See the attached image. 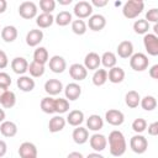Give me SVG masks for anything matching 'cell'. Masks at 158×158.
Listing matches in <instances>:
<instances>
[{
  "mask_svg": "<svg viewBox=\"0 0 158 158\" xmlns=\"http://www.w3.org/2000/svg\"><path fill=\"white\" fill-rule=\"evenodd\" d=\"M107 142H109V149H110L111 156L121 157L125 154V152L127 149V143H126V138L121 131H118V130L111 131L109 135Z\"/></svg>",
  "mask_w": 158,
  "mask_h": 158,
  "instance_id": "1",
  "label": "cell"
},
{
  "mask_svg": "<svg viewBox=\"0 0 158 158\" xmlns=\"http://www.w3.org/2000/svg\"><path fill=\"white\" fill-rule=\"evenodd\" d=\"M144 9V2L142 0H128L123 4L122 14L126 19L132 20L136 19Z\"/></svg>",
  "mask_w": 158,
  "mask_h": 158,
  "instance_id": "2",
  "label": "cell"
},
{
  "mask_svg": "<svg viewBox=\"0 0 158 158\" xmlns=\"http://www.w3.org/2000/svg\"><path fill=\"white\" fill-rule=\"evenodd\" d=\"M149 64V59L144 53H133L130 57V67L135 70V72H143L148 68Z\"/></svg>",
  "mask_w": 158,
  "mask_h": 158,
  "instance_id": "3",
  "label": "cell"
},
{
  "mask_svg": "<svg viewBox=\"0 0 158 158\" xmlns=\"http://www.w3.org/2000/svg\"><path fill=\"white\" fill-rule=\"evenodd\" d=\"M130 148L137 154H143L148 148V141L144 136L136 133L130 139Z\"/></svg>",
  "mask_w": 158,
  "mask_h": 158,
  "instance_id": "4",
  "label": "cell"
},
{
  "mask_svg": "<svg viewBox=\"0 0 158 158\" xmlns=\"http://www.w3.org/2000/svg\"><path fill=\"white\" fill-rule=\"evenodd\" d=\"M73 12L74 15L79 19V20H83V19H88L93 15V6L89 1H85V0H81V1H78L75 5H74V9H73Z\"/></svg>",
  "mask_w": 158,
  "mask_h": 158,
  "instance_id": "5",
  "label": "cell"
},
{
  "mask_svg": "<svg viewBox=\"0 0 158 158\" xmlns=\"http://www.w3.org/2000/svg\"><path fill=\"white\" fill-rule=\"evenodd\" d=\"M37 5L33 1H23L19 6V15L25 20L37 17Z\"/></svg>",
  "mask_w": 158,
  "mask_h": 158,
  "instance_id": "6",
  "label": "cell"
},
{
  "mask_svg": "<svg viewBox=\"0 0 158 158\" xmlns=\"http://www.w3.org/2000/svg\"><path fill=\"white\" fill-rule=\"evenodd\" d=\"M143 46L149 56H158V37L153 33H146L143 37Z\"/></svg>",
  "mask_w": 158,
  "mask_h": 158,
  "instance_id": "7",
  "label": "cell"
},
{
  "mask_svg": "<svg viewBox=\"0 0 158 158\" xmlns=\"http://www.w3.org/2000/svg\"><path fill=\"white\" fill-rule=\"evenodd\" d=\"M105 120L111 126H120L125 121V115L117 109H110L105 112Z\"/></svg>",
  "mask_w": 158,
  "mask_h": 158,
  "instance_id": "8",
  "label": "cell"
},
{
  "mask_svg": "<svg viewBox=\"0 0 158 158\" xmlns=\"http://www.w3.org/2000/svg\"><path fill=\"white\" fill-rule=\"evenodd\" d=\"M89 143H90V147L95 152L100 153V152H102L106 148V146H107V138L104 135L96 132V133H94V135H91L89 137Z\"/></svg>",
  "mask_w": 158,
  "mask_h": 158,
  "instance_id": "9",
  "label": "cell"
},
{
  "mask_svg": "<svg viewBox=\"0 0 158 158\" xmlns=\"http://www.w3.org/2000/svg\"><path fill=\"white\" fill-rule=\"evenodd\" d=\"M48 65H49V69L53 73H56V74H60V73H63L67 69V62H65V59L62 56H58V54H56V56H53V57L49 58Z\"/></svg>",
  "mask_w": 158,
  "mask_h": 158,
  "instance_id": "10",
  "label": "cell"
},
{
  "mask_svg": "<svg viewBox=\"0 0 158 158\" xmlns=\"http://www.w3.org/2000/svg\"><path fill=\"white\" fill-rule=\"evenodd\" d=\"M86 26H88L91 31H95V32L101 31V30L106 26V19H105V16L101 15V14L91 15V16L89 17V20H88Z\"/></svg>",
  "mask_w": 158,
  "mask_h": 158,
  "instance_id": "11",
  "label": "cell"
},
{
  "mask_svg": "<svg viewBox=\"0 0 158 158\" xmlns=\"http://www.w3.org/2000/svg\"><path fill=\"white\" fill-rule=\"evenodd\" d=\"M63 90H64L65 99H67L68 101H75V100L79 99V96L81 95V86H80L78 83H75V81L67 84Z\"/></svg>",
  "mask_w": 158,
  "mask_h": 158,
  "instance_id": "12",
  "label": "cell"
},
{
  "mask_svg": "<svg viewBox=\"0 0 158 158\" xmlns=\"http://www.w3.org/2000/svg\"><path fill=\"white\" fill-rule=\"evenodd\" d=\"M69 75L72 79H74L75 81H81L86 78L88 75V70L86 68L80 64V63H74L69 67Z\"/></svg>",
  "mask_w": 158,
  "mask_h": 158,
  "instance_id": "13",
  "label": "cell"
},
{
  "mask_svg": "<svg viewBox=\"0 0 158 158\" xmlns=\"http://www.w3.org/2000/svg\"><path fill=\"white\" fill-rule=\"evenodd\" d=\"M101 64V59H100V56L96 53V52H89L85 58H84V67L86 68V70H96L99 69Z\"/></svg>",
  "mask_w": 158,
  "mask_h": 158,
  "instance_id": "14",
  "label": "cell"
},
{
  "mask_svg": "<svg viewBox=\"0 0 158 158\" xmlns=\"http://www.w3.org/2000/svg\"><path fill=\"white\" fill-rule=\"evenodd\" d=\"M43 31L40 30V28H33V30H30L26 35V43L27 46L30 47H37L42 40H43Z\"/></svg>",
  "mask_w": 158,
  "mask_h": 158,
  "instance_id": "15",
  "label": "cell"
},
{
  "mask_svg": "<svg viewBox=\"0 0 158 158\" xmlns=\"http://www.w3.org/2000/svg\"><path fill=\"white\" fill-rule=\"evenodd\" d=\"M63 84L60 80L58 79H48L46 83H44V91L49 95V96H54V95H58L63 91Z\"/></svg>",
  "mask_w": 158,
  "mask_h": 158,
  "instance_id": "16",
  "label": "cell"
},
{
  "mask_svg": "<svg viewBox=\"0 0 158 158\" xmlns=\"http://www.w3.org/2000/svg\"><path fill=\"white\" fill-rule=\"evenodd\" d=\"M11 69L19 75H25V73L28 70V62L23 57H15L11 60Z\"/></svg>",
  "mask_w": 158,
  "mask_h": 158,
  "instance_id": "17",
  "label": "cell"
},
{
  "mask_svg": "<svg viewBox=\"0 0 158 158\" xmlns=\"http://www.w3.org/2000/svg\"><path fill=\"white\" fill-rule=\"evenodd\" d=\"M16 84H17V88L21 91H23V93L32 91L35 89V85H36L35 84V80L30 75H20L19 79H17V81H16Z\"/></svg>",
  "mask_w": 158,
  "mask_h": 158,
  "instance_id": "18",
  "label": "cell"
},
{
  "mask_svg": "<svg viewBox=\"0 0 158 158\" xmlns=\"http://www.w3.org/2000/svg\"><path fill=\"white\" fill-rule=\"evenodd\" d=\"M65 123H67V121H65L64 117H62L60 115H56V116H53L49 120V122H48V130L52 133L60 132L65 127Z\"/></svg>",
  "mask_w": 158,
  "mask_h": 158,
  "instance_id": "19",
  "label": "cell"
},
{
  "mask_svg": "<svg viewBox=\"0 0 158 158\" xmlns=\"http://www.w3.org/2000/svg\"><path fill=\"white\" fill-rule=\"evenodd\" d=\"M72 138H73V141L77 144H84L89 139V131H88V128L81 127V126L75 127L73 133H72Z\"/></svg>",
  "mask_w": 158,
  "mask_h": 158,
  "instance_id": "20",
  "label": "cell"
},
{
  "mask_svg": "<svg viewBox=\"0 0 158 158\" xmlns=\"http://www.w3.org/2000/svg\"><path fill=\"white\" fill-rule=\"evenodd\" d=\"M117 54L120 58L127 59L133 54V44L131 41H121L117 46Z\"/></svg>",
  "mask_w": 158,
  "mask_h": 158,
  "instance_id": "21",
  "label": "cell"
},
{
  "mask_svg": "<svg viewBox=\"0 0 158 158\" xmlns=\"http://www.w3.org/2000/svg\"><path fill=\"white\" fill-rule=\"evenodd\" d=\"M19 156L25 157H37V147L32 142H23L19 147Z\"/></svg>",
  "mask_w": 158,
  "mask_h": 158,
  "instance_id": "22",
  "label": "cell"
},
{
  "mask_svg": "<svg viewBox=\"0 0 158 158\" xmlns=\"http://www.w3.org/2000/svg\"><path fill=\"white\" fill-rule=\"evenodd\" d=\"M125 79V70L121 67H114L111 69H109L107 73V80L112 84H118L122 83Z\"/></svg>",
  "mask_w": 158,
  "mask_h": 158,
  "instance_id": "23",
  "label": "cell"
},
{
  "mask_svg": "<svg viewBox=\"0 0 158 158\" xmlns=\"http://www.w3.org/2000/svg\"><path fill=\"white\" fill-rule=\"evenodd\" d=\"M104 127V120L101 118L100 115L93 114L86 118V128H89L90 131L98 132Z\"/></svg>",
  "mask_w": 158,
  "mask_h": 158,
  "instance_id": "24",
  "label": "cell"
},
{
  "mask_svg": "<svg viewBox=\"0 0 158 158\" xmlns=\"http://www.w3.org/2000/svg\"><path fill=\"white\" fill-rule=\"evenodd\" d=\"M65 121H67V123H69L70 126L78 127V126H80V125L83 123V121H84V112L80 111V110H72V111L68 114Z\"/></svg>",
  "mask_w": 158,
  "mask_h": 158,
  "instance_id": "25",
  "label": "cell"
},
{
  "mask_svg": "<svg viewBox=\"0 0 158 158\" xmlns=\"http://www.w3.org/2000/svg\"><path fill=\"white\" fill-rule=\"evenodd\" d=\"M0 132L4 137L11 138L17 133V125L12 121H4L0 125Z\"/></svg>",
  "mask_w": 158,
  "mask_h": 158,
  "instance_id": "26",
  "label": "cell"
},
{
  "mask_svg": "<svg viewBox=\"0 0 158 158\" xmlns=\"http://www.w3.org/2000/svg\"><path fill=\"white\" fill-rule=\"evenodd\" d=\"M17 35H19L17 28H16L15 26H12V25H7V26H5V27L1 30V38H2V41L6 42V43L14 42V41L17 38Z\"/></svg>",
  "mask_w": 158,
  "mask_h": 158,
  "instance_id": "27",
  "label": "cell"
},
{
  "mask_svg": "<svg viewBox=\"0 0 158 158\" xmlns=\"http://www.w3.org/2000/svg\"><path fill=\"white\" fill-rule=\"evenodd\" d=\"M54 22V17L52 14H40L37 17H36V25L40 27V28H48L53 25Z\"/></svg>",
  "mask_w": 158,
  "mask_h": 158,
  "instance_id": "28",
  "label": "cell"
},
{
  "mask_svg": "<svg viewBox=\"0 0 158 158\" xmlns=\"http://www.w3.org/2000/svg\"><path fill=\"white\" fill-rule=\"evenodd\" d=\"M49 60V54L46 47H37L33 52V62L40 64H46Z\"/></svg>",
  "mask_w": 158,
  "mask_h": 158,
  "instance_id": "29",
  "label": "cell"
},
{
  "mask_svg": "<svg viewBox=\"0 0 158 158\" xmlns=\"http://www.w3.org/2000/svg\"><path fill=\"white\" fill-rule=\"evenodd\" d=\"M141 96L136 90H130L125 95V102L130 109H136L139 105Z\"/></svg>",
  "mask_w": 158,
  "mask_h": 158,
  "instance_id": "30",
  "label": "cell"
},
{
  "mask_svg": "<svg viewBox=\"0 0 158 158\" xmlns=\"http://www.w3.org/2000/svg\"><path fill=\"white\" fill-rule=\"evenodd\" d=\"M100 59H101V64H102L105 68L111 69V68L116 67L117 57H116V54H115L114 52H110V51H109V52H104L102 56L100 57Z\"/></svg>",
  "mask_w": 158,
  "mask_h": 158,
  "instance_id": "31",
  "label": "cell"
},
{
  "mask_svg": "<svg viewBox=\"0 0 158 158\" xmlns=\"http://www.w3.org/2000/svg\"><path fill=\"white\" fill-rule=\"evenodd\" d=\"M93 84L95 86H102L107 81V70L106 69H96L93 74Z\"/></svg>",
  "mask_w": 158,
  "mask_h": 158,
  "instance_id": "32",
  "label": "cell"
},
{
  "mask_svg": "<svg viewBox=\"0 0 158 158\" xmlns=\"http://www.w3.org/2000/svg\"><path fill=\"white\" fill-rule=\"evenodd\" d=\"M73 21V16L69 11H60L56 17H54V22L60 26V27H64V26H68L69 23H72Z\"/></svg>",
  "mask_w": 158,
  "mask_h": 158,
  "instance_id": "33",
  "label": "cell"
},
{
  "mask_svg": "<svg viewBox=\"0 0 158 158\" xmlns=\"http://www.w3.org/2000/svg\"><path fill=\"white\" fill-rule=\"evenodd\" d=\"M0 104H1V106L5 107V109H11V107H14L15 104H16V95H15V93L11 91V90H6V93L4 94L2 99L0 100Z\"/></svg>",
  "mask_w": 158,
  "mask_h": 158,
  "instance_id": "34",
  "label": "cell"
},
{
  "mask_svg": "<svg viewBox=\"0 0 158 158\" xmlns=\"http://www.w3.org/2000/svg\"><path fill=\"white\" fill-rule=\"evenodd\" d=\"M139 105L146 111H153L157 107V99L153 95H146L144 98H141Z\"/></svg>",
  "mask_w": 158,
  "mask_h": 158,
  "instance_id": "35",
  "label": "cell"
},
{
  "mask_svg": "<svg viewBox=\"0 0 158 158\" xmlns=\"http://www.w3.org/2000/svg\"><path fill=\"white\" fill-rule=\"evenodd\" d=\"M44 70H46V68H44L43 64L36 63V62L32 60L28 64V70L27 72H30L31 78H40V77H42L44 74Z\"/></svg>",
  "mask_w": 158,
  "mask_h": 158,
  "instance_id": "36",
  "label": "cell"
},
{
  "mask_svg": "<svg viewBox=\"0 0 158 158\" xmlns=\"http://www.w3.org/2000/svg\"><path fill=\"white\" fill-rule=\"evenodd\" d=\"M68 111H69V101L67 99H63V98L54 99V112H57L58 115H62Z\"/></svg>",
  "mask_w": 158,
  "mask_h": 158,
  "instance_id": "37",
  "label": "cell"
},
{
  "mask_svg": "<svg viewBox=\"0 0 158 158\" xmlns=\"http://www.w3.org/2000/svg\"><path fill=\"white\" fill-rule=\"evenodd\" d=\"M41 110L44 114H54V99L52 96H46L41 100Z\"/></svg>",
  "mask_w": 158,
  "mask_h": 158,
  "instance_id": "38",
  "label": "cell"
},
{
  "mask_svg": "<svg viewBox=\"0 0 158 158\" xmlns=\"http://www.w3.org/2000/svg\"><path fill=\"white\" fill-rule=\"evenodd\" d=\"M86 30H88V26H86V22L84 20L77 19V20H73L72 21V31L75 35L81 36V35H84L86 32Z\"/></svg>",
  "mask_w": 158,
  "mask_h": 158,
  "instance_id": "39",
  "label": "cell"
},
{
  "mask_svg": "<svg viewBox=\"0 0 158 158\" xmlns=\"http://www.w3.org/2000/svg\"><path fill=\"white\" fill-rule=\"evenodd\" d=\"M148 30H149V23L144 19H138L135 21L133 31L137 35H146V33H148Z\"/></svg>",
  "mask_w": 158,
  "mask_h": 158,
  "instance_id": "40",
  "label": "cell"
},
{
  "mask_svg": "<svg viewBox=\"0 0 158 158\" xmlns=\"http://www.w3.org/2000/svg\"><path fill=\"white\" fill-rule=\"evenodd\" d=\"M132 130H133L136 133L141 135L142 132H144V131L147 130V121H146L144 118H142V117L135 118L133 122H132Z\"/></svg>",
  "mask_w": 158,
  "mask_h": 158,
  "instance_id": "41",
  "label": "cell"
},
{
  "mask_svg": "<svg viewBox=\"0 0 158 158\" xmlns=\"http://www.w3.org/2000/svg\"><path fill=\"white\" fill-rule=\"evenodd\" d=\"M40 7H41L42 12L52 14L53 10L56 9V1L54 0H41L40 1Z\"/></svg>",
  "mask_w": 158,
  "mask_h": 158,
  "instance_id": "42",
  "label": "cell"
},
{
  "mask_svg": "<svg viewBox=\"0 0 158 158\" xmlns=\"http://www.w3.org/2000/svg\"><path fill=\"white\" fill-rule=\"evenodd\" d=\"M144 20H146L148 23H149V22L157 23V22H158V9L153 7V9L148 10L147 14H146V19H144Z\"/></svg>",
  "mask_w": 158,
  "mask_h": 158,
  "instance_id": "43",
  "label": "cell"
},
{
  "mask_svg": "<svg viewBox=\"0 0 158 158\" xmlns=\"http://www.w3.org/2000/svg\"><path fill=\"white\" fill-rule=\"evenodd\" d=\"M10 85H11V77L5 72H0V88L7 89Z\"/></svg>",
  "mask_w": 158,
  "mask_h": 158,
  "instance_id": "44",
  "label": "cell"
},
{
  "mask_svg": "<svg viewBox=\"0 0 158 158\" xmlns=\"http://www.w3.org/2000/svg\"><path fill=\"white\" fill-rule=\"evenodd\" d=\"M9 65V58H7V54L0 49V69H4Z\"/></svg>",
  "mask_w": 158,
  "mask_h": 158,
  "instance_id": "45",
  "label": "cell"
},
{
  "mask_svg": "<svg viewBox=\"0 0 158 158\" xmlns=\"http://www.w3.org/2000/svg\"><path fill=\"white\" fill-rule=\"evenodd\" d=\"M148 133L151 136H157L158 135V122L154 121L151 125H148Z\"/></svg>",
  "mask_w": 158,
  "mask_h": 158,
  "instance_id": "46",
  "label": "cell"
},
{
  "mask_svg": "<svg viewBox=\"0 0 158 158\" xmlns=\"http://www.w3.org/2000/svg\"><path fill=\"white\" fill-rule=\"evenodd\" d=\"M107 0H91V6H96V7H104L107 5Z\"/></svg>",
  "mask_w": 158,
  "mask_h": 158,
  "instance_id": "47",
  "label": "cell"
},
{
  "mask_svg": "<svg viewBox=\"0 0 158 158\" xmlns=\"http://www.w3.org/2000/svg\"><path fill=\"white\" fill-rule=\"evenodd\" d=\"M149 77L153 79H158V64H154L149 69Z\"/></svg>",
  "mask_w": 158,
  "mask_h": 158,
  "instance_id": "48",
  "label": "cell"
},
{
  "mask_svg": "<svg viewBox=\"0 0 158 158\" xmlns=\"http://www.w3.org/2000/svg\"><path fill=\"white\" fill-rule=\"evenodd\" d=\"M6 152H7V144L5 141L0 139V158L4 157L6 154Z\"/></svg>",
  "mask_w": 158,
  "mask_h": 158,
  "instance_id": "49",
  "label": "cell"
},
{
  "mask_svg": "<svg viewBox=\"0 0 158 158\" xmlns=\"http://www.w3.org/2000/svg\"><path fill=\"white\" fill-rule=\"evenodd\" d=\"M7 9V1L6 0H0V14H4Z\"/></svg>",
  "mask_w": 158,
  "mask_h": 158,
  "instance_id": "50",
  "label": "cell"
},
{
  "mask_svg": "<svg viewBox=\"0 0 158 158\" xmlns=\"http://www.w3.org/2000/svg\"><path fill=\"white\" fill-rule=\"evenodd\" d=\"M67 158H84V156L80 153V152H70Z\"/></svg>",
  "mask_w": 158,
  "mask_h": 158,
  "instance_id": "51",
  "label": "cell"
},
{
  "mask_svg": "<svg viewBox=\"0 0 158 158\" xmlns=\"http://www.w3.org/2000/svg\"><path fill=\"white\" fill-rule=\"evenodd\" d=\"M85 158H105L102 154H100V153H98V152H93V153H89Z\"/></svg>",
  "mask_w": 158,
  "mask_h": 158,
  "instance_id": "52",
  "label": "cell"
},
{
  "mask_svg": "<svg viewBox=\"0 0 158 158\" xmlns=\"http://www.w3.org/2000/svg\"><path fill=\"white\" fill-rule=\"evenodd\" d=\"M5 111L2 110V109H0V122H4L5 121Z\"/></svg>",
  "mask_w": 158,
  "mask_h": 158,
  "instance_id": "53",
  "label": "cell"
},
{
  "mask_svg": "<svg viewBox=\"0 0 158 158\" xmlns=\"http://www.w3.org/2000/svg\"><path fill=\"white\" fill-rule=\"evenodd\" d=\"M58 2L60 5H69V4H72V0H58Z\"/></svg>",
  "mask_w": 158,
  "mask_h": 158,
  "instance_id": "54",
  "label": "cell"
},
{
  "mask_svg": "<svg viewBox=\"0 0 158 158\" xmlns=\"http://www.w3.org/2000/svg\"><path fill=\"white\" fill-rule=\"evenodd\" d=\"M6 90H7V89H5V88H0V100L2 99V96H4V94L6 93Z\"/></svg>",
  "mask_w": 158,
  "mask_h": 158,
  "instance_id": "55",
  "label": "cell"
},
{
  "mask_svg": "<svg viewBox=\"0 0 158 158\" xmlns=\"http://www.w3.org/2000/svg\"><path fill=\"white\" fill-rule=\"evenodd\" d=\"M153 31H154V33H153V35H156V36H157V35H158V25H157V23H154V26H153Z\"/></svg>",
  "mask_w": 158,
  "mask_h": 158,
  "instance_id": "56",
  "label": "cell"
},
{
  "mask_svg": "<svg viewBox=\"0 0 158 158\" xmlns=\"http://www.w3.org/2000/svg\"><path fill=\"white\" fill-rule=\"evenodd\" d=\"M25 158H37V157H25Z\"/></svg>",
  "mask_w": 158,
  "mask_h": 158,
  "instance_id": "57",
  "label": "cell"
}]
</instances>
